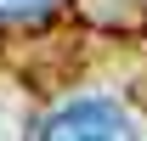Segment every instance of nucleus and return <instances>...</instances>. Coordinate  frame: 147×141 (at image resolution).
<instances>
[{
	"label": "nucleus",
	"mask_w": 147,
	"mask_h": 141,
	"mask_svg": "<svg viewBox=\"0 0 147 141\" xmlns=\"http://www.w3.org/2000/svg\"><path fill=\"white\" fill-rule=\"evenodd\" d=\"M40 141H142V136H136V119H130L119 102H108V96H79V102L57 107L51 119H45Z\"/></svg>",
	"instance_id": "f257e3e1"
},
{
	"label": "nucleus",
	"mask_w": 147,
	"mask_h": 141,
	"mask_svg": "<svg viewBox=\"0 0 147 141\" xmlns=\"http://www.w3.org/2000/svg\"><path fill=\"white\" fill-rule=\"evenodd\" d=\"M57 0H0V17H40V11H51Z\"/></svg>",
	"instance_id": "f03ea898"
}]
</instances>
